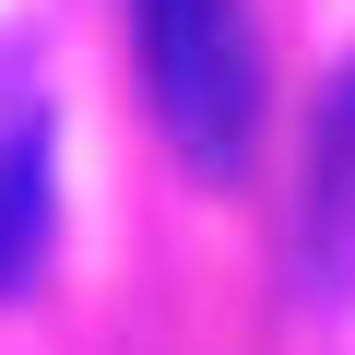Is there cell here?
<instances>
[{"label":"cell","mask_w":355,"mask_h":355,"mask_svg":"<svg viewBox=\"0 0 355 355\" xmlns=\"http://www.w3.org/2000/svg\"><path fill=\"white\" fill-rule=\"evenodd\" d=\"M130 48H142L154 130L202 178H249V154H261V36H249V0H130Z\"/></svg>","instance_id":"obj_1"},{"label":"cell","mask_w":355,"mask_h":355,"mask_svg":"<svg viewBox=\"0 0 355 355\" xmlns=\"http://www.w3.org/2000/svg\"><path fill=\"white\" fill-rule=\"evenodd\" d=\"M36 249H48V130L12 119L0 130V296L36 284Z\"/></svg>","instance_id":"obj_2"},{"label":"cell","mask_w":355,"mask_h":355,"mask_svg":"<svg viewBox=\"0 0 355 355\" xmlns=\"http://www.w3.org/2000/svg\"><path fill=\"white\" fill-rule=\"evenodd\" d=\"M355 214V83L331 95V154H320V237Z\"/></svg>","instance_id":"obj_3"}]
</instances>
